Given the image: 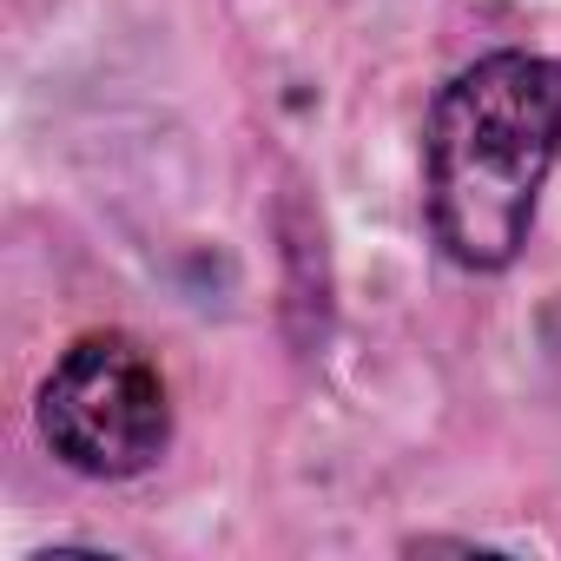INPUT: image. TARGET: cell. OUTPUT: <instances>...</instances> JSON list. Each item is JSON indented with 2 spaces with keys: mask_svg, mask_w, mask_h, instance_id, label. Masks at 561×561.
Returning a JSON list of instances; mask_svg holds the SVG:
<instances>
[{
  "mask_svg": "<svg viewBox=\"0 0 561 561\" xmlns=\"http://www.w3.org/2000/svg\"><path fill=\"white\" fill-rule=\"evenodd\" d=\"M561 159V67L489 54L436 93L423 139L430 231L462 271H502L528 244L535 198Z\"/></svg>",
  "mask_w": 561,
  "mask_h": 561,
  "instance_id": "cell-1",
  "label": "cell"
},
{
  "mask_svg": "<svg viewBox=\"0 0 561 561\" xmlns=\"http://www.w3.org/2000/svg\"><path fill=\"white\" fill-rule=\"evenodd\" d=\"M41 436L80 476H146L172 443V397L152 351L119 331L80 337L41 383Z\"/></svg>",
  "mask_w": 561,
  "mask_h": 561,
  "instance_id": "cell-2",
  "label": "cell"
}]
</instances>
